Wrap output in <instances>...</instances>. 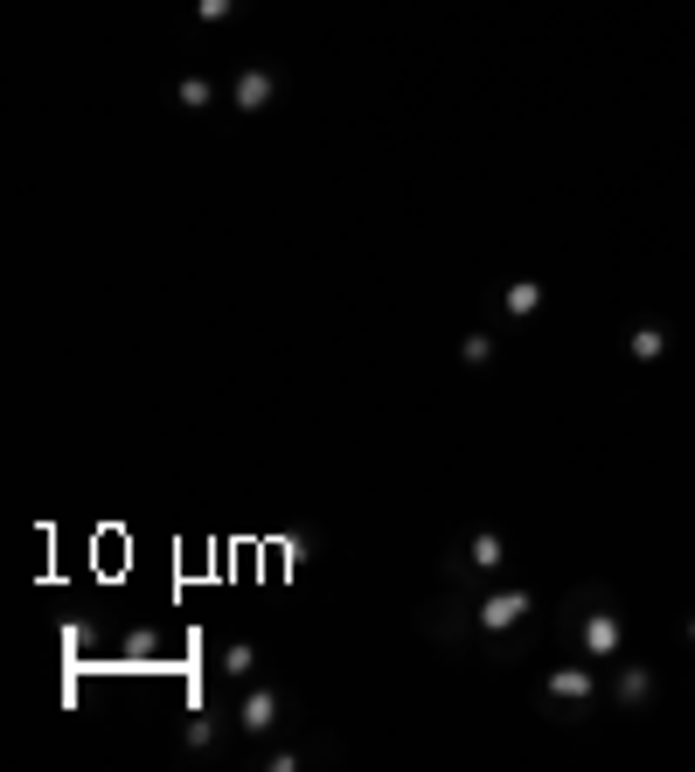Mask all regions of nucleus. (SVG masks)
Listing matches in <instances>:
<instances>
[{
	"label": "nucleus",
	"instance_id": "f257e3e1",
	"mask_svg": "<svg viewBox=\"0 0 695 772\" xmlns=\"http://www.w3.org/2000/svg\"><path fill=\"white\" fill-rule=\"evenodd\" d=\"M522 619H529V592H522V585H515V592H487V599H480V626H487V633H515Z\"/></svg>",
	"mask_w": 695,
	"mask_h": 772
},
{
	"label": "nucleus",
	"instance_id": "f03ea898",
	"mask_svg": "<svg viewBox=\"0 0 695 772\" xmlns=\"http://www.w3.org/2000/svg\"><path fill=\"white\" fill-rule=\"evenodd\" d=\"M577 640H584V654L605 668L612 654H619V640H626V626H619V613H591L584 626H577Z\"/></svg>",
	"mask_w": 695,
	"mask_h": 772
},
{
	"label": "nucleus",
	"instance_id": "7ed1b4c3",
	"mask_svg": "<svg viewBox=\"0 0 695 772\" xmlns=\"http://www.w3.org/2000/svg\"><path fill=\"white\" fill-rule=\"evenodd\" d=\"M278 717H285V696L278 689H244V731L251 738H272Z\"/></svg>",
	"mask_w": 695,
	"mask_h": 772
},
{
	"label": "nucleus",
	"instance_id": "20e7f679",
	"mask_svg": "<svg viewBox=\"0 0 695 772\" xmlns=\"http://www.w3.org/2000/svg\"><path fill=\"white\" fill-rule=\"evenodd\" d=\"M543 696L550 703H584V696H598V675L591 668H550L543 675Z\"/></svg>",
	"mask_w": 695,
	"mask_h": 772
},
{
	"label": "nucleus",
	"instance_id": "39448f33",
	"mask_svg": "<svg viewBox=\"0 0 695 772\" xmlns=\"http://www.w3.org/2000/svg\"><path fill=\"white\" fill-rule=\"evenodd\" d=\"M272 98H278V77H272V70H258V63H251V70H237V112H265Z\"/></svg>",
	"mask_w": 695,
	"mask_h": 772
},
{
	"label": "nucleus",
	"instance_id": "423d86ee",
	"mask_svg": "<svg viewBox=\"0 0 695 772\" xmlns=\"http://www.w3.org/2000/svg\"><path fill=\"white\" fill-rule=\"evenodd\" d=\"M466 564H473V571H501V564H508V543H501L494 529H473V536H466Z\"/></svg>",
	"mask_w": 695,
	"mask_h": 772
},
{
	"label": "nucleus",
	"instance_id": "0eeeda50",
	"mask_svg": "<svg viewBox=\"0 0 695 772\" xmlns=\"http://www.w3.org/2000/svg\"><path fill=\"white\" fill-rule=\"evenodd\" d=\"M619 703H626V710L654 703V668H626V675H619Z\"/></svg>",
	"mask_w": 695,
	"mask_h": 772
},
{
	"label": "nucleus",
	"instance_id": "6e6552de",
	"mask_svg": "<svg viewBox=\"0 0 695 772\" xmlns=\"http://www.w3.org/2000/svg\"><path fill=\"white\" fill-rule=\"evenodd\" d=\"M508 313H515V320L543 313V279H515V286H508Z\"/></svg>",
	"mask_w": 695,
	"mask_h": 772
},
{
	"label": "nucleus",
	"instance_id": "1a4fd4ad",
	"mask_svg": "<svg viewBox=\"0 0 695 772\" xmlns=\"http://www.w3.org/2000/svg\"><path fill=\"white\" fill-rule=\"evenodd\" d=\"M251 668H258V647H251V640H230V647H223V675L251 682Z\"/></svg>",
	"mask_w": 695,
	"mask_h": 772
},
{
	"label": "nucleus",
	"instance_id": "9d476101",
	"mask_svg": "<svg viewBox=\"0 0 695 772\" xmlns=\"http://www.w3.org/2000/svg\"><path fill=\"white\" fill-rule=\"evenodd\" d=\"M174 98H181L188 112H209V105H216V84H209V77H181V91H174Z\"/></svg>",
	"mask_w": 695,
	"mask_h": 772
},
{
	"label": "nucleus",
	"instance_id": "9b49d317",
	"mask_svg": "<svg viewBox=\"0 0 695 772\" xmlns=\"http://www.w3.org/2000/svg\"><path fill=\"white\" fill-rule=\"evenodd\" d=\"M633 355H640V362L668 355V334H661V327H633Z\"/></svg>",
	"mask_w": 695,
	"mask_h": 772
},
{
	"label": "nucleus",
	"instance_id": "f8f14e48",
	"mask_svg": "<svg viewBox=\"0 0 695 772\" xmlns=\"http://www.w3.org/2000/svg\"><path fill=\"white\" fill-rule=\"evenodd\" d=\"M459 355H466L473 369H480V362H494V334H466V341H459Z\"/></svg>",
	"mask_w": 695,
	"mask_h": 772
},
{
	"label": "nucleus",
	"instance_id": "ddd939ff",
	"mask_svg": "<svg viewBox=\"0 0 695 772\" xmlns=\"http://www.w3.org/2000/svg\"><path fill=\"white\" fill-rule=\"evenodd\" d=\"M237 14V0H195V21L202 28H216V21H230Z\"/></svg>",
	"mask_w": 695,
	"mask_h": 772
},
{
	"label": "nucleus",
	"instance_id": "4468645a",
	"mask_svg": "<svg viewBox=\"0 0 695 772\" xmlns=\"http://www.w3.org/2000/svg\"><path fill=\"white\" fill-rule=\"evenodd\" d=\"M188 745H195V752H202V745H216V724H209V717H195V724H188Z\"/></svg>",
	"mask_w": 695,
	"mask_h": 772
}]
</instances>
